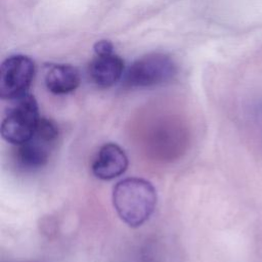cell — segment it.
I'll list each match as a JSON object with an SVG mask.
<instances>
[{"label": "cell", "mask_w": 262, "mask_h": 262, "mask_svg": "<svg viewBox=\"0 0 262 262\" xmlns=\"http://www.w3.org/2000/svg\"><path fill=\"white\" fill-rule=\"evenodd\" d=\"M41 117L35 97L29 93L12 100L1 123V135L7 142L18 145L35 132Z\"/></svg>", "instance_id": "3"}, {"label": "cell", "mask_w": 262, "mask_h": 262, "mask_svg": "<svg viewBox=\"0 0 262 262\" xmlns=\"http://www.w3.org/2000/svg\"><path fill=\"white\" fill-rule=\"evenodd\" d=\"M35 76L34 61L21 54L7 57L0 69V96L13 100L28 93Z\"/></svg>", "instance_id": "5"}, {"label": "cell", "mask_w": 262, "mask_h": 262, "mask_svg": "<svg viewBox=\"0 0 262 262\" xmlns=\"http://www.w3.org/2000/svg\"><path fill=\"white\" fill-rule=\"evenodd\" d=\"M124 74L123 59L112 53L96 55L89 64L91 80L101 88H108L115 85Z\"/></svg>", "instance_id": "7"}, {"label": "cell", "mask_w": 262, "mask_h": 262, "mask_svg": "<svg viewBox=\"0 0 262 262\" xmlns=\"http://www.w3.org/2000/svg\"><path fill=\"white\" fill-rule=\"evenodd\" d=\"M96 55H106L112 54L114 51V45L108 40H99L93 46Z\"/></svg>", "instance_id": "9"}, {"label": "cell", "mask_w": 262, "mask_h": 262, "mask_svg": "<svg viewBox=\"0 0 262 262\" xmlns=\"http://www.w3.org/2000/svg\"><path fill=\"white\" fill-rule=\"evenodd\" d=\"M58 134V127L52 120L41 118L33 135L16 145V165L25 171H35L44 167L56 145Z\"/></svg>", "instance_id": "2"}, {"label": "cell", "mask_w": 262, "mask_h": 262, "mask_svg": "<svg viewBox=\"0 0 262 262\" xmlns=\"http://www.w3.org/2000/svg\"><path fill=\"white\" fill-rule=\"evenodd\" d=\"M81 82L77 68L71 64H54L45 75V85L53 94H68L76 90Z\"/></svg>", "instance_id": "8"}, {"label": "cell", "mask_w": 262, "mask_h": 262, "mask_svg": "<svg viewBox=\"0 0 262 262\" xmlns=\"http://www.w3.org/2000/svg\"><path fill=\"white\" fill-rule=\"evenodd\" d=\"M177 64L165 53H148L136 59L127 70L124 82L129 87H151L171 81Z\"/></svg>", "instance_id": "4"}, {"label": "cell", "mask_w": 262, "mask_h": 262, "mask_svg": "<svg viewBox=\"0 0 262 262\" xmlns=\"http://www.w3.org/2000/svg\"><path fill=\"white\" fill-rule=\"evenodd\" d=\"M127 168L128 158L124 149L114 142L101 145L91 165L92 173L101 180L115 179L124 174Z\"/></svg>", "instance_id": "6"}, {"label": "cell", "mask_w": 262, "mask_h": 262, "mask_svg": "<svg viewBox=\"0 0 262 262\" xmlns=\"http://www.w3.org/2000/svg\"><path fill=\"white\" fill-rule=\"evenodd\" d=\"M113 205L119 217L128 226H141L156 209V188L143 178H125L114 187Z\"/></svg>", "instance_id": "1"}]
</instances>
